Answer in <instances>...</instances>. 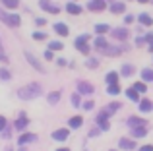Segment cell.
<instances>
[{
    "mask_svg": "<svg viewBox=\"0 0 153 151\" xmlns=\"http://www.w3.org/2000/svg\"><path fill=\"white\" fill-rule=\"evenodd\" d=\"M41 95H43L41 83H29V85L22 87V89L18 91V97L22 99V101H33V99L41 97Z\"/></svg>",
    "mask_w": 153,
    "mask_h": 151,
    "instance_id": "obj_1",
    "label": "cell"
},
{
    "mask_svg": "<svg viewBox=\"0 0 153 151\" xmlns=\"http://www.w3.org/2000/svg\"><path fill=\"white\" fill-rule=\"evenodd\" d=\"M39 6H41L43 10H47L49 14H58L60 12V8L56 6V4H52L51 0H39Z\"/></svg>",
    "mask_w": 153,
    "mask_h": 151,
    "instance_id": "obj_2",
    "label": "cell"
},
{
    "mask_svg": "<svg viewBox=\"0 0 153 151\" xmlns=\"http://www.w3.org/2000/svg\"><path fill=\"white\" fill-rule=\"evenodd\" d=\"M87 8H89L91 12H103L105 8H107V2H105V0H89Z\"/></svg>",
    "mask_w": 153,
    "mask_h": 151,
    "instance_id": "obj_3",
    "label": "cell"
},
{
    "mask_svg": "<svg viewBox=\"0 0 153 151\" xmlns=\"http://www.w3.org/2000/svg\"><path fill=\"white\" fill-rule=\"evenodd\" d=\"M118 147L132 151V149H136V147H138V145H136V141H134V140H130V138H120V141H118Z\"/></svg>",
    "mask_w": 153,
    "mask_h": 151,
    "instance_id": "obj_4",
    "label": "cell"
},
{
    "mask_svg": "<svg viewBox=\"0 0 153 151\" xmlns=\"http://www.w3.org/2000/svg\"><path fill=\"white\" fill-rule=\"evenodd\" d=\"M25 58H27V62H29V64L33 66V68L37 70V72H43V64L37 60V58H35V54H31V53H25Z\"/></svg>",
    "mask_w": 153,
    "mask_h": 151,
    "instance_id": "obj_5",
    "label": "cell"
},
{
    "mask_svg": "<svg viewBox=\"0 0 153 151\" xmlns=\"http://www.w3.org/2000/svg\"><path fill=\"white\" fill-rule=\"evenodd\" d=\"M68 136H70V132H68L66 128H60V130H56V132H52V140H56V141L68 140Z\"/></svg>",
    "mask_w": 153,
    "mask_h": 151,
    "instance_id": "obj_6",
    "label": "cell"
},
{
    "mask_svg": "<svg viewBox=\"0 0 153 151\" xmlns=\"http://www.w3.org/2000/svg\"><path fill=\"white\" fill-rule=\"evenodd\" d=\"M78 93H83V95L93 93V85H91V83H87V81H79L78 83Z\"/></svg>",
    "mask_w": 153,
    "mask_h": 151,
    "instance_id": "obj_7",
    "label": "cell"
},
{
    "mask_svg": "<svg viewBox=\"0 0 153 151\" xmlns=\"http://www.w3.org/2000/svg\"><path fill=\"white\" fill-rule=\"evenodd\" d=\"M112 37H114V39H120V41H124V39H128V29H126V27L112 29Z\"/></svg>",
    "mask_w": 153,
    "mask_h": 151,
    "instance_id": "obj_8",
    "label": "cell"
},
{
    "mask_svg": "<svg viewBox=\"0 0 153 151\" xmlns=\"http://www.w3.org/2000/svg\"><path fill=\"white\" fill-rule=\"evenodd\" d=\"M132 138L134 140H138V138H143V136H147V128L146 126H138V128H132Z\"/></svg>",
    "mask_w": 153,
    "mask_h": 151,
    "instance_id": "obj_9",
    "label": "cell"
},
{
    "mask_svg": "<svg viewBox=\"0 0 153 151\" xmlns=\"http://www.w3.org/2000/svg\"><path fill=\"white\" fill-rule=\"evenodd\" d=\"M27 124H29V118H27L25 114L22 113V114H19V118L16 120V130H23V128H25Z\"/></svg>",
    "mask_w": 153,
    "mask_h": 151,
    "instance_id": "obj_10",
    "label": "cell"
},
{
    "mask_svg": "<svg viewBox=\"0 0 153 151\" xmlns=\"http://www.w3.org/2000/svg\"><path fill=\"white\" fill-rule=\"evenodd\" d=\"M35 140H37V136H35V134H23V136H19L18 144H19V145H25V144H29V141H35Z\"/></svg>",
    "mask_w": 153,
    "mask_h": 151,
    "instance_id": "obj_11",
    "label": "cell"
},
{
    "mask_svg": "<svg viewBox=\"0 0 153 151\" xmlns=\"http://www.w3.org/2000/svg\"><path fill=\"white\" fill-rule=\"evenodd\" d=\"M8 25H12V27H18L19 25V23H22V18H19V16L18 14H10V16H8Z\"/></svg>",
    "mask_w": 153,
    "mask_h": 151,
    "instance_id": "obj_12",
    "label": "cell"
},
{
    "mask_svg": "<svg viewBox=\"0 0 153 151\" xmlns=\"http://www.w3.org/2000/svg\"><path fill=\"white\" fill-rule=\"evenodd\" d=\"M140 110L142 113H149V110H153V103L147 101V99H142L140 101Z\"/></svg>",
    "mask_w": 153,
    "mask_h": 151,
    "instance_id": "obj_13",
    "label": "cell"
},
{
    "mask_svg": "<svg viewBox=\"0 0 153 151\" xmlns=\"http://www.w3.org/2000/svg\"><path fill=\"white\" fill-rule=\"evenodd\" d=\"M111 12L112 14H122V12H126V6H124V2H114L111 6Z\"/></svg>",
    "mask_w": 153,
    "mask_h": 151,
    "instance_id": "obj_14",
    "label": "cell"
},
{
    "mask_svg": "<svg viewBox=\"0 0 153 151\" xmlns=\"http://www.w3.org/2000/svg\"><path fill=\"white\" fill-rule=\"evenodd\" d=\"M54 31L60 35V37H66V35H68V27L64 25V23H60V21L54 23Z\"/></svg>",
    "mask_w": 153,
    "mask_h": 151,
    "instance_id": "obj_15",
    "label": "cell"
},
{
    "mask_svg": "<svg viewBox=\"0 0 153 151\" xmlns=\"http://www.w3.org/2000/svg\"><path fill=\"white\" fill-rule=\"evenodd\" d=\"M126 97L130 99V101H134V103H140V101H142V99H140V93H138V91L134 89V87L126 91Z\"/></svg>",
    "mask_w": 153,
    "mask_h": 151,
    "instance_id": "obj_16",
    "label": "cell"
},
{
    "mask_svg": "<svg viewBox=\"0 0 153 151\" xmlns=\"http://www.w3.org/2000/svg\"><path fill=\"white\" fill-rule=\"evenodd\" d=\"M138 21L142 23V25H151V23H153V18H151L149 14H140L138 16Z\"/></svg>",
    "mask_w": 153,
    "mask_h": 151,
    "instance_id": "obj_17",
    "label": "cell"
},
{
    "mask_svg": "<svg viewBox=\"0 0 153 151\" xmlns=\"http://www.w3.org/2000/svg\"><path fill=\"white\" fill-rule=\"evenodd\" d=\"M66 10H68V14H72V16H78L79 12H82V8H79L76 2H70V4L66 6Z\"/></svg>",
    "mask_w": 153,
    "mask_h": 151,
    "instance_id": "obj_18",
    "label": "cell"
},
{
    "mask_svg": "<svg viewBox=\"0 0 153 151\" xmlns=\"http://www.w3.org/2000/svg\"><path fill=\"white\" fill-rule=\"evenodd\" d=\"M105 79H107L108 85H116V83H118V74H116V72H108Z\"/></svg>",
    "mask_w": 153,
    "mask_h": 151,
    "instance_id": "obj_19",
    "label": "cell"
},
{
    "mask_svg": "<svg viewBox=\"0 0 153 151\" xmlns=\"http://www.w3.org/2000/svg\"><path fill=\"white\" fill-rule=\"evenodd\" d=\"M82 124H83L82 116H74V118H70V120H68V126H70V128H79Z\"/></svg>",
    "mask_w": 153,
    "mask_h": 151,
    "instance_id": "obj_20",
    "label": "cell"
},
{
    "mask_svg": "<svg viewBox=\"0 0 153 151\" xmlns=\"http://www.w3.org/2000/svg\"><path fill=\"white\" fill-rule=\"evenodd\" d=\"M128 124H130L132 128H138V126H146V122H143L142 118H134V116H130V118H128Z\"/></svg>",
    "mask_w": 153,
    "mask_h": 151,
    "instance_id": "obj_21",
    "label": "cell"
},
{
    "mask_svg": "<svg viewBox=\"0 0 153 151\" xmlns=\"http://www.w3.org/2000/svg\"><path fill=\"white\" fill-rule=\"evenodd\" d=\"M47 99H49L51 105H56V103L60 101V91H52V93H49V97H47Z\"/></svg>",
    "mask_w": 153,
    "mask_h": 151,
    "instance_id": "obj_22",
    "label": "cell"
},
{
    "mask_svg": "<svg viewBox=\"0 0 153 151\" xmlns=\"http://www.w3.org/2000/svg\"><path fill=\"white\" fill-rule=\"evenodd\" d=\"M95 47H97L99 50H105L108 47V43L105 41V37H97V39H95Z\"/></svg>",
    "mask_w": 153,
    "mask_h": 151,
    "instance_id": "obj_23",
    "label": "cell"
},
{
    "mask_svg": "<svg viewBox=\"0 0 153 151\" xmlns=\"http://www.w3.org/2000/svg\"><path fill=\"white\" fill-rule=\"evenodd\" d=\"M142 78H143V83H146V81H153V70H149V68L142 70Z\"/></svg>",
    "mask_w": 153,
    "mask_h": 151,
    "instance_id": "obj_24",
    "label": "cell"
},
{
    "mask_svg": "<svg viewBox=\"0 0 153 151\" xmlns=\"http://www.w3.org/2000/svg\"><path fill=\"white\" fill-rule=\"evenodd\" d=\"M2 4L6 8H10V10H14V8L19 6V0H2Z\"/></svg>",
    "mask_w": 153,
    "mask_h": 151,
    "instance_id": "obj_25",
    "label": "cell"
},
{
    "mask_svg": "<svg viewBox=\"0 0 153 151\" xmlns=\"http://www.w3.org/2000/svg\"><path fill=\"white\" fill-rule=\"evenodd\" d=\"M105 50H107L108 56H116V54H120V50H122V49H120V47H107Z\"/></svg>",
    "mask_w": 153,
    "mask_h": 151,
    "instance_id": "obj_26",
    "label": "cell"
},
{
    "mask_svg": "<svg viewBox=\"0 0 153 151\" xmlns=\"http://www.w3.org/2000/svg\"><path fill=\"white\" fill-rule=\"evenodd\" d=\"M118 109H120V103H118V101H114V103H111V105H108V107H107L105 110H107L108 114H112V113H116Z\"/></svg>",
    "mask_w": 153,
    "mask_h": 151,
    "instance_id": "obj_27",
    "label": "cell"
},
{
    "mask_svg": "<svg viewBox=\"0 0 153 151\" xmlns=\"http://www.w3.org/2000/svg\"><path fill=\"white\" fill-rule=\"evenodd\" d=\"M120 74L128 78V76H132V74H134V68H132L130 64H124V66H122V70H120Z\"/></svg>",
    "mask_w": 153,
    "mask_h": 151,
    "instance_id": "obj_28",
    "label": "cell"
},
{
    "mask_svg": "<svg viewBox=\"0 0 153 151\" xmlns=\"http://www.w3.org/2000/svg\"><path fill=\"white\" fill-rule=\"evenodd\" d=\"M134 89L138 91V93H146L147 85H146V83H143V81H136V83H134Z\"/></svg>",
    "mask_w": 153,
    "mask_h": 151,
    "instance_id": "obj_29",
    "label": "cell"
},
{
    "mask_svg": "<svg viewBox=\"0 0 153 151\" xmlns=\"http://www.w3.org/2000/svg\"><path fill=\"white\" fill-rule=\"evenodd\" d=\"M107 91H108V95H118L120 93V85L118 83H116V85H108Z\"/></svg>",
    "mask_w": 153,
    "mask_h": 151,
    "instance_id": "obj_30",
    "label": "cell"
},
{
    "mask_svg": "<svg viewBox=\"0 0 153 151\" xmlns=\"http://www.w3.org/2000/svg\"><path fill=\"white\" fill-rule=\"evenodd\" d=\"M72 105H74V107L82 105V97H79V93H72Z\"/></svg>",
    "mask_w": 153,
    "mask_h": 151,
    "instance_id": "obj_31",
    "label": "cell"
},
{
    "mask_svg": "<svg viewBox=\"0 0 153 151\" xmlns=\"http://www.w3.org/2000/svg\"><path fill=\"white\" fill-rule=\"evenodd\" d=\"M108 116H111V114H108V113H107V110H105V109H103V110H101V113H99V116H97V122H99V124H101V122H105V120H107V118H108Z\"/></svg>",
    "mask_w": 153,
    "mask_h": 151,
    "instance_id": "obj_32",
    "label": "cell"
},
{
    "mask_svg": "<svg viewBox=\"0 0 153 151\" xmlns=\"http://www.w3.org/2000/svg\"><path fill=\"white\" fill-rule=\"evenodd\" d=\"M95 31H97V33H107V31H108V25H107V23H99V25L95 27Z\"/></svg>",
    "mask_w": 153,
    "mask_h": 151,
    "instance_id": "obj_33",
    "label": "cell"
},
{
    "mask_svg": "<svg viewBox=\"0 0 153 151\" xmlns=\"http://www.w3.org/2000/svg\"><path fill=\"white\" fill-rule=\"evenodd\" d=\"M10 78H12V74L6 68H0V79H10Z\"/></svg>",
    "mask_w": 153,
    "mask_h": 151,
    "instance_id": "obj_34",
    "label": "cell"
},
{
    "mask_svg": "<svg viewBox=\"0 0 153 151\" xmlns=\"http://www.w3.org/2000/svg\"><path fill=\"white\" fill-rule=\"evenodd\" d=\"M85 66H87V68H97V66H99V62L95 60V58H87Z\"/></svg>",
    "mask_w": 153,
    "mask_h": 151,
    "instance_id": "obj_35",
    "label": "cell"
},
{
    "mask_svg": "<svg viewBox=\"0 0 153 151\" xmlns=\"http://www.w3.org/2000/svg\"><path fill=\"white\" fill-rule=\"evenodd\" d=\"M51 50H62V43L60 41H52L51 43Z\"/></svg>",
    "mask_w": 153,
    "mask_h": 151,
    "instance_id": "obj_36",
    "label": "cell"
},
{
    "mask_svg": "<svg viewBox=\"0 0 153 151\" xmlns=\"http://www.w3.org/2000/svg\"><path fill=\"white\" fill-rule=\"evenodd\" d=\"M33 39H35V41H45L47 35H45V33H39V31H35V33H33Z\"/></svg>",
    "mask_w": 153,
    "mask_h": 151,
    "instance_id": "obj_37",
    "label": "cell"
},
{
    "mask_svg": "<svg viewBox=\"0 0 153 151\" xmlns=\"http://www.w3.org/2000/svg\"><path fill=\"white\" fill-rule=\"evenodd\" d=\"M87 39H89L87 35H82V37H78V39H76V43H74V45H76V47H79V45H83V43H85Z\"/></svg>",
    "mask_w": 153,
    "mask_h": 151,
    "instance_id": "obj_38",
    "label": "cell"
},
{
    "mask_svg": "<svg viewBox=\"0 0 153 151\" xmlns=\"http://www.w3.org/2000/svg\"><path fill=\"white\" fill-rule=\"evenodd\" d=\"M78 49H79V50H82V53H85V54H87V53H89V45H87V43H83V45H79V47H78Z\"/></svg>",
    "mask_w": 153,
    "mask_h": 151,
    "instance_id": "obj_39",
    "label": "cell"
},
{
    "mask_svg": "<svg viewBox=\"0 0 153 151\" xmlns=\"http://www.w3.org/2000/svg\"><path fill=\"white\" fill-rule=\"evenodd\" d=\"M83 109H85V110H91V109H93V101H85V103H83Z\"/></svg>",
    "mask_w": 153,
    "mask_h": 151,
    "instance_id": "obj_40",
    "label": "cell"
},
{
    "mask_svg": "<svg viewBox=\"0 0 153 151\" xmlns=\"http://www.w3.org/2000/svg\"><path fill=\"white\" fill-rule=\"evenodd\" d=\"M99 126H101V130H105V132H107V130L111 128V124H108V120H105V122H101V124H99Z\"/></svg>",
    "mask_w": 153,
    "mask_h": 151,
    "instance_id": "obj_41",
    "label": "cell"
},
{
    "mask_svg": "<svg viewBox=\"0 0 153 151\" xmlns=\"http://www.w3.org/2000/svg\"><path fill=\"white\" fill-rule=\"evenodd\" d=\"M4 128H6V118L0 116V132H4Z\"/></svg>",
    "mask_w": 153,
    "mask_h": 151,
    "instance_id": "obj_42",
    "label": "cell"
},
{
    "mask_svg": "<svg viewBox=\"0 0 153 151\" xmlns=\"http://www.w3.org/2000/svg\"><path fill=\"white\" fill-rule=\"evenodd\" d=\"M0 60H2V62H6V60H8V56L4 54V50H2V45H0Z\"/></svg>",
    "mask_w": 153,
    "mask_h": 151,
    "instance_id": "obj_43",
    "label": "cell"
},
{
    "mask_svg": "<svg viewBox=\"0 0 153 151\" xmlns=\"http://www.w3.org/2000/svg\"><path fill=\"white\" fill-rule=\"evenodd\" d=\"M45 19H43V18H37V19H35V25H39V27H41V25H45Z\"/></svg>",
    "mask_w": 153,
    "mask_h": 151,
    "instance_id": "obj_44",
    "label": "cell"
},
{
    "mask_svg": "<svg viewBox=\"0 0 153 151\" xmlns=\"http://www.w3.org/2000/svg\"><path fill=\"white\" fill-rule=\"evenodd\" d=\"M140 151H153V145H142Z\"/></svg>",
    "mask_w": 153,
    "mask_h": 151,
    "instance_id": "obj_45",
    "label": "cell"
},
{
    "mask_svg": "<svg viewBox=\"0 0 153 151\" xmlns=\"http://www.w3.org/2000/svg\"><path fill=\"white\" fill-rule=\"evenodd\" d=\"M52 56H54V54H52V50H47V53H45V58H47V60H52Z\"/></svg>",
    "mask_w": 153,
    "mask_h": 151,
    "instance_id": "obj_46",
    "label": "cell"
},
{
    "mask_svg": "<svg viewBox=\"0 0 153 151\" xmlns=\"http://www.w3.org/2000/svg\"><path fill=\"white\" fill-rule=\"evenodd\" d=\"M124 21H126V23H132V21H134V16H126V19H124Z\"/></svg>",
    "mask_w": 153,
    "mask_h": 151,
    "instance_id": "obj_47",
    "label": "cell"
},
{
    "mask_svg": "<svg viewBox=\"0 0 153 151\" xmlns=\"http://www.w3.org/2000/svg\"><path fill=\"white\" fill-rule=\"evenodd\" d=\"M58 66H66V60H64V58H58Z\"/></svg>",
    "mask_w": 153,
    "mask_h": 151,
    "instance_id": "obj_48",
    "label": "cell"
},
{
    "mask_svg": "<svg viewBox=\"0 0 153 151\" xmlns=\"http://www.w3.org/2000/svg\"><path fill=\"white\" fill-rule=\"evenodd\" d=\"M56 151H70V149H66V147H60V149H56Z\"/></svg>",
    "mask_w": 153,
    "mask_h": 151,
    "instance_id": "obj_49",
    "label": "cell"
},
{
    "mask_svg": "<svg viewBox=\"0 0 153 151\" xmlns=\"http://www.w3.org/2000/svg\"><path fill=\"white\" fill-rule=\"evenodd\" d=\"M149 50H153V41H151V43H149Z\"/></svg>",
    "mask_w": 153,
    "mask_h": 151,
    "instance_id": "obj_50",
    "label": "cell"
},
{
    "mask_svg": "<svg viewBox=\"0 0 153 151\" xmlns=\"http://www.w3.org/2000/svg\"><path fill=\"white\" fill-rule=\"evenodd\" d=\"M138 2H142V4H146V2H147V0H138Z\"/></svg>",
    "mask_w": 153,
    "mask_h": 151,
    "instance_id": "obj_51",
    "label": "cell"
},
{
    "mask_svg": "<svg viewBox=\"0 0 153 151\" xmlns=\"http://www.w3.org/2000/svg\"><path fill=\"white\" fill-rule=\"evenodd\" d=\"M8 151H12V149H8Z\"/></svg>",
    "mask_w": 153,
    "mask_h": 151,
    "instance_id": "obj_52",
    "label": "cell"
}]
</instances>
